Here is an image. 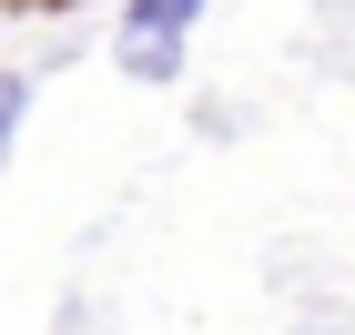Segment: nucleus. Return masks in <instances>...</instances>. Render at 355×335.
<instances>
[{
    "label": "nucleus",
    "mask_w": 355,
    "mask_h": 335,
    "mask_svg": "<svg viewBox=\"0 0 355 335\" xmlns=\"http://www.w3.org/2000/svg\"><path fill=\"white\" fill-rule=\"evenodd\" d=\"M203 10H214V0H122V31H132V41H183Z\"/></svg>",
    "instance_id": "obj_1"
},
{
    "label": "nucleus",
    "mask_w": 355,
    "mask_h": 335,
    "mask_svg": "<svg viewBox=\"0 0 355 335\" xmlns=\"http://www.w3.org/2000/svg\"><path fill=\"white\" fill-rule=\"evenodd\" d=\"M122 71H132V82H173V71H183V41H132V31H122Z\"/></svg>",
    "instance_id": "obj_2"
},
{
    "label": "nucleus",
    "mask_w": 355,
    "mask_h": 335,
    "mask_svg": "<svg viewBox=\"0 0 355 335\" xmlns=\"http://www.w3.org/2000/svg\"><path fill=\"white\" fill-rule=\"evenodd\" d=\"M21 112H31V82H21V71H0V153H10V132H21Z\"/></svg>",
    "instance_id": "obj_3"
}]
</instances>
